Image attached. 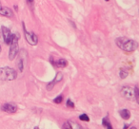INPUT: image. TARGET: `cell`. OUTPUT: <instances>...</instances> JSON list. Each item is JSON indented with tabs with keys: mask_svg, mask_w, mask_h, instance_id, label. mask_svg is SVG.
<instances>
[{
	"mask_svg": "<svg viewBox=\"0 0 139 129\" xmlns=\"http://www.w3.org/2000/svg\"><path fill=\"white\" fill-rule=\"evenodd\" d=\"M1 110L7 113H15L17 111V106L14 103H4L1 106Z\"/></svg>",
	"mask_w": 139,
	"mask_h": 129,
	"instance_id": "8992f818",
	"label": "cell"
},
{
	"mask_svg": "<svg viewBox=\"0 0 139 129\" xmlns=\"http://www.w3.org/2000/svg\"><path fill=\"white\" fill-rule=\"evenodd\" d=\"M62 79H63V74L61 73V72H58V73L56 74L55 78H54V79H53L52 82H50L49 84H48L47 89H48V90H52V89L53 88V86H54V85H55V84H57V83H59Z\"/></svg>",
	"mask_w": 139,
	"mask_h": 129,
	"instance_id": "9c48e42d",
	"label": "cell"
},
{
	"mask_svg": "<svg viewBox=\"0 0 139 129\" xmlns=\"http://www.w3.org/2000/svg\"><path fill=\"white\" fill-rule=\"evenodd\" d=\"M119 114L121 116V118L123 120H129L130 118V112L128 109H122L119 111Z\"/></svg>",
	"mask_w": 139,
	"mask_h": 129,
	"instance_id": "8fae6325",
	"label": "cell"
},
{
	"mask_svg": "<svg viewBox=\"0 0 139 129\" xmlns=\"http://www.w3.org/2000/svg\"><path fill=\"white\" fill-rule=\"evenodd\" d=\"M130 129H137V128H136L135 126H133V127H131V128H130Z\"/></svg>",
	"mask_w": 139,
	"mask_h": 129,
	"instance_id": "603a6c76",
	"label": "cell"
},
{
	"mask_svg": "<svg viewBox=\"0 0 139 129\" xmlns=\"http://www.w3.org/2000/svg\"><path fill=\"white\" fill-rule=\"evenodd\" d=\"M133 91H134V98H135V100L137 103H139V90H138V87L137 86H135L134 87V89H133Z\"/></svg>",
	"mask_w": 139,
	"mask_h": 129,
	"instance_id": "9a60e30c",
	"label": "cell"
},
{
	"mask_svg": "<svg viewBox=\"0 0 139 129\" xmlns=\"http://www.w3.org/2000/svg\"><path fill=\"white\" fill-rule=\"evenodd\" d=\"M23 30H24V34H25V37H26L27 42L29 43L32 46H35L38 43V38L34 32H29L27 31L26 27H25V24L23 23Z\"/></svg>",
	"mask_w": 139,
	"mask_h": 129,
	"instance_id": "277c9868",
	"label": "cell"
},
{
	"mask_svg": "<svg viewBox=\"0 0 139 129\" xmlns=\"http://www.w3.org/2000/svg\"><path fill=\"white\" fill-rule=\"evenodd\" d=\"M27 2H28V4H29L30 6H32L33 4V0H27Z\"/></svg>",
	"mask_w": 139,
	"mask_h": 129,
	"instance_id": "44dd1931",
	"label": "cell"
},
{
	"mask_svg": "<svg viewBox=\"0 0 139 129\" xmlns=\"http://www.w3.org/2000/svg\"><path fill=\"white\" fill-rule=\"evenodd\" d=\"M19 33H13L12 34V42L9 50V59L11 61L14 60V58L18 54V40H19Z\"/></svg>",
	"mask_w": 139,
	"mask_h": 129,
	"instance_id": "3957f363",
	"label": "cell"
},
{
	"mask_svg": "<svg viewBox=\"0 0 139 129\" xmlns=\"http://www.w3.org/2000/svg\"><path fill=\"white\" fill-rule=\"evenodd\" d=\"M105 1H107V2H108V1H109V0H105Z\"/></svg>",
	"mask_w": 139,
	"mask_h": 129,
	"instance_id": "484cf974",
	"label": "cell"
},
{
	"mask_svg": "<svg viewBox=\"0 0 139 129\" xmlns=\"http://www.w3.org/2000/svg\"><path fill=\"white\" fill-rule=\"evenodd\" d=\"M0 53H1V47H0Z\"/></svg>",
	"mask_w": 139,
	"mask_h": 129,
	"instance_id": "cb8c5ba5",
	"label": "cell"
},
{
	"mask_svg": "<svg viewBox=\"0 0 139 129\" xmlns=\"http://www.w3.org/2000/svg\"><path fill=\"white\" fill-rule=\"evenodd\" d=\"M34 129H39V128H38V127H35V128H34Z\"/></svg>",
	"mask_w": 139,
	"mask_h": 129,
	"instance_id": "d4e9b609",
	"label": "cell"
},
{
	"mask_svg": "<svg viewBox=\"0 0 139 129\" xmlns=\"http://www.w3.org/2000/svg\"><path fill=\"white\" fill-rule=\"evenodd\" d=\"M26 52H27L26 50H21L20 53H19V59H18L17 63H16V66H17L18 69H19V71H21V72L24 70V68H25V61H24L23 56Z\"/></svg>",
	"mask_w": 139,
	"mask_h": 129,
	"instance_id": "ba28073f",
	"label": "cell"
},
{
	"mask_svg": "<svg viewBox=\"0 0 139 129\" xmlns=\"http://www.w3.org/2000/svg\"><path fill=\"white\" fill-rule=\"evenodd\" d=\"M53 102L55 103H61L63 102V96L62 95H59V96H57L54 100H53Z\"/></svg>",
	"mask_w": 139,
	"mask_h": 129,
	"instance_id": "ac0fdd59",
	"label": "cell"
},
{
	"mask_svg": "<svg viewBox=\"0 0 139 129\" xmlns=\"http://www.w3.org/2000/svg\"><path fill=\"white\" fill-rule=\"evenodd\" d=\"M54 64L56 66L57 68H66L68 66V62L66 59H59L57 62L54 63Z\"/></svg>",
	"mask_w": 139,
	"mask_h": 129,
	"instance_id": "7c38bea8",
	"label": "cell"
},
{
	"mask_svg": "<svg viewBox=\"0 0 139 129\" xmlns=\"http://www.w3.org/2000/svg\"><path fill=\"white\" fill-rule=\"evenodd\" d=\"M119 76H120L121 79H125V78L128 76V71L126 70V69H124V68H121V69H120V72H119Z\"/></svg>",
	"mask_w": 139,
	"mask_h": 129,
	"instance_id": "5bb4252c",
	"label": "cell"
},
{
	"mask_svg": "<svg viewBox=\"0 0 139 129\" xmlns=\"http://www.w3.org/2000/svg\"><path fill=\"white\" fill-rule=\"evenodd\" d=\"M67 106H68V107H71V108H74V103L71 99H69V100L67 101Z\"/></svg>",
	"mask_w": 139,
	"mask_h": 129,
	"instance_id": "d6986e66",
	"label": "cell"
},
{
	"mask_svg": "<svg viewBox=\"0 0 139 129\" xmlns=\"http://www.w3.org/2000/svg\"><path fill=\"white\" fill-rule=\"evenodd\" d=\"M128 127H129V125H128V124H126V125H124L123 129H128Z\"/></svg>",
	"mask_w": 139,
	"mask_h": 129,
	"instance_id": "7402d4cb",
	"label": "cell"
},
{
	"mask_svg": "<svg viewBox=\"0 0 139 129\" xmlns=\"http://www.w3.org/2000/svg\"><path fill=\"white\" fill-rule=\"evenodd\" d=\"M79 120H83V122H90V118L88 115L86 114H82L79 116Z\"/></svg>",
	"mask_w": 139,
	"mask_h": 129,
	"instance_id": "2e32d148",
	"label": "cell"
},
{
	"mask_svg": "<svg viewBox=\"0 0 139 129\" xmlns=\"http://www.w3.org/2000/svg\"><path fill=\"white\" fill-rule=\"evenodd\" d=\"M69 123H70V124H71V129H82L81 128V126H80L79 124H77L76 123H74V122H69Z\"/></svg>",
	"mask_w": 139,
	"mask_h": 129,
	"instance_id": "e0dca14e",
	"label": "cell"
},
{
	"mask_svg": "<svg viewBox=\"0 0 139 129\" xmlns=\"http://www.w3.org/2000/svg\"><path fill=\"white\" fill-rule=\"evenodd\" d=\"M63 129H71V126L69 122H66V123L63 124Z\"/></svg>",
	"mask_w": 139,
	"mask_h": 129,
	"instance_id": "ffe728a7",
	"label": "cell"
},
{
	"mask_svg": "<svg viewBox=\"0 0 139 129\" xmlns=\"http://www.w3.org/2000/svg\"><path fill=\"white\" fill-rule=\"evenodd\" d=\"M102 124H103L107 129H113V125H112V123H111V122H109L108 117H105L103 120H102Z\"/></svg>",
	"mask_w": 139,
	"mask_h": 129,
	"instance_id": "4fadbf2b",
	"label": "cell"
},
{
	"mask_svg": "<svg viewBox=\"0 0 139 129\" xmlns=\"http://www.w3.org/2000/svg\"><path fill=\"white\" fill-rule=\"evenodd\" d=\"M1 29H2V33H3L4 41L7 45H10L11 42H12V32L6 27H2Z\"/></svg>",
	"mask_w": 139,
	"mask_h": 129,
	"instance_id": "52a82bcc",
	"label": "cell"
},
{
	"mask_svg": "<svg viewBox=\"0 0 139 129\" xmlns=\"http://www.w3.org/2000/svg\"><path fill=\"white\" fill-rule=\"evenodd\" d=\"M0 15H3L6 17H13V12L10 8L4 7L0 4Z\"/></svg>",
	"mask_w": 139,
	"mask_h": 129,
	"instance_id": "30bf717a",
	"label": "cell"
},
{
	"mask_svg": "<svg viewBox=\"0 0 139 129\" xmlns=\"http://www.w3.org/2000/svg\"><path fill=\"white\" fill-rule=\"evenodd\" d=\"M17 78V72L15 69L9 67L0 68V81H12Z\"/></svg>",
	"mask_w": 139,
	"mask_h": 129,
	"instance_id": "7a4b0ae2",
	"label": "cell"
},
{
	"mask_svg": "<svg viewBox=\"0 0 139 129\" xmlns=\"http://www.w3.org/2000/svg\"><path fill=\"white\" fill-rule=\"evenodd\" d=\"M115 43L119 49H121L122 50L127 51V52H133L138 47L137 42L131 40V39L126 38V37H119L115 40Z\"/></svg>",
	"mask_w": 139,
	"mask_h": 129,
	"instance_id": "6da1fadb",
	"label": "cell"
},
{
	"mask_svg": "<svg viewBox=\"0 0 139 129\" xmlns=\"http://www.w3.org/2000/svg\"><path fill=\"white\" fill-rule=\"evenodd\" d=\"M121 95L129 101H133L134 99V91L130 86H123L121 89Z\"/></svg>",
	"mask_w": 139,
	"mask_h": 129,
	"instance_id": "5b68a950",
	"label": "cell"
}]
</instances>
